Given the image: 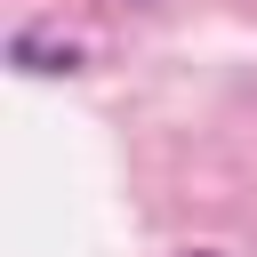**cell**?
Here are the masks:
<instances>
[{
    "instance_id": "6da1fadb",
    "label": "cell",
    "mask_w": 257,
    "mask_h": 257,
    "mask_svg": "<svg viewBox=\"0 0 257 257\" xmlns=\"http://www.w3.org/2000/svg\"><path fill=\"white\" fill-rule=\"evenodd\" d=\"M8 56H16L24 72H72V64H80L72 48H56V40H40V32H16V40H8Z\"/></svg>"
},
{
    "instance_id": "7a4b0ae2",
    "label": "cell",
    "mask_w": 257,
    "mask_h": 257,
    "mask_svg": "<svg viewBox=\"0 0 257 257\" xmlns=\"http://www.w3.org/2000/svg\"><path fill=\"white\" fill-rule=\"evenodd\" d=\"M193 257H209V249H193Z\"/></svg>"
}]
</instances>
